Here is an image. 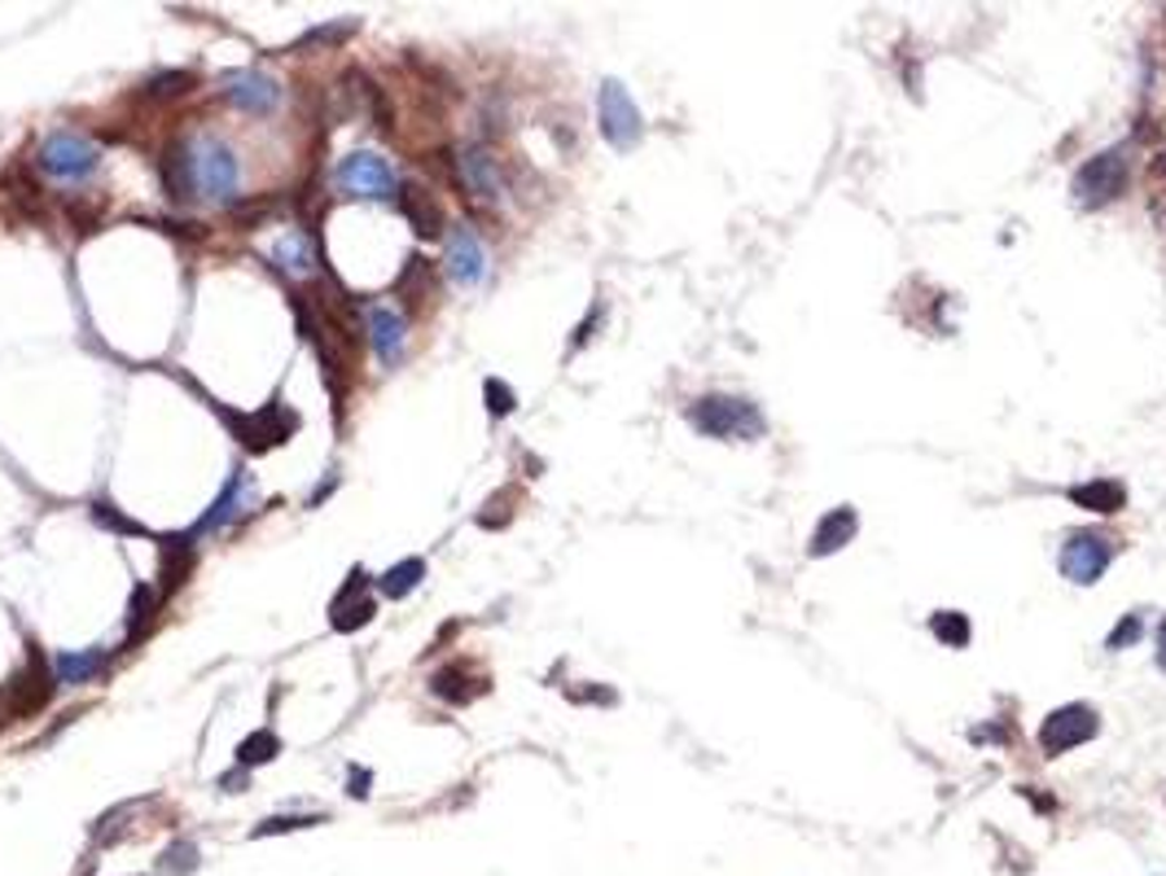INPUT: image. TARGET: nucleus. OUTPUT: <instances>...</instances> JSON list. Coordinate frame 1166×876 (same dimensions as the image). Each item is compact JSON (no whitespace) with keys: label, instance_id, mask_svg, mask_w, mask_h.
Returning a JSON list of instances; mask_svg holds the SVG:
<instances>
[{"label":"nucleus","instance_id":"obj_1","mask_svg":"<svg viewBox=\"0 0 1166 876\" xmlns=\"http://www.w3.org/2000/svg\"><path fill=\"white\" fill-rule=\"evenodd\" d=\"M689 425L702 439H724V443H746V439H763L768 421L750 399L737 395H702L689 408Z\"/></svg>","mask_w":1166,"mask_h":876},{"label":"nucleus","instance_id":"obj_2","mask_svg":"<svg viewBox=\"0 0 1166 876\" xmlns=\"http://www.w3.org/2000/svg\"><path fill=\"white\" fill-rule=\"evenodd\" d=\"M189 167H193V189L206 202H228L237 193V158L219 136H193Z\"/></svg>","mask_w":1166,"mask_h":876},{"label":"nucleus","instance_id":"obj_3","mask_svg":"<svg viewBox=\"0 0 1166 876\" xmlns=\"http://www.w3.org/2000/svg\"><path fill=\"white\" fill-rule=\"evenodd\" d=\"M1109 561H1114V539L1100 535V530H1074V535H1066L1061 556H1057L1061 574L1070 583H1079V588H1092V583H1100L1105 569H1109Z\"/></svg>","mask_w":1166,"mask_h":876},{"label":"nucleus","instance_id":"obj_4","mask_svg":"<svg viewBox=\"0 0 1166 876\" xmlns=\"http://www.w3.org/2000/svg\"><path fill=\"white\" fill-rule=\"evenodd\" d=\"M1096 732H1100L1096 710L1083 706V701H1070V706H1061V710H1052V715L1044 719V728H1039V749H1044L1048 758H1061V754L1087 745Z\"/></svg>","mask_w":1166,"mask_h":876},{"label":"nucleus","instance_id":"obj_5","mask_svg":"<svg viewBox=\"0 0 1166 876\" xmlns=\"http://www.w3.org/2000/svg\"><path fill=\"white\" fill-rule=\"evenodd\" d=\"M597 110H602V136L615 145V149H636L641 145V110L632 101V93L619 84V80H606L602 84V97H597Z\"/></svg>","mask_w":1166,"mask_h":876},{"label":"nucleus","instance_id":"obj_6","mask_svg":"<svg viewBox=\"0 0 1166 876\" xmlns=\"http://www.w3.org/2000/svg\"><path fill=\"white\" fill-rule=\"evenodd\" d=\"M1127 189V154L1122 149H1105L1096 158H1087L1074 171V197L1083 206H1105Z\"/></svg>","mask_w":1166,"mask_h":876},{"label":"nucleus","instance_id":"obj_7","mask_svg":"<svg viewBox=\"0 0 1166 876\" xmlns=\"http://www.w3.org/2000/svg\"><path fill=\"white\" fill-rule=\"evenodd\" d=\"M36 163L53 180H84L97 171V149L75 132H53V136H45Z\"/></svg>","mask_w":1166,"mask_h":876},{"label":"nucleus","instance_id":"obj_8","mask_svg":"<svg viewBox=\"0 0 1166 876\" xmlns=\"http://www.w3.org/2000/svg\"><path fill=\"white\" fill-rule=\"evenodd\" d=\"M338 184H343L347 193H356V197H373V202L395 197V189H400L391 163H386L382 154H373V149H356V154H347V158L338 163Z\"/></svg>","mask_w":1166,"mask_h":876},{"label":"nucleus","instance_id":"obj_9","mask_svg":"<svg viewBox=\"0 0 1166 876\" xmlns=\"http://www.w3.org/2000/svg\"><path fill=\"white\" fill-rule=\"evenodd\" d=\"M224 97L246 115H267L281 101V88L263 71H228L224 75Z\"/></svg>","mask_w":1166,"mask_h":876},{"label":"nucleus","instance_id":"obj_10","mask_svg":"<svg viewBox=\"0 0 1166 876\" xmlns=\"http://www.w3.org/2000/svg\"><path fill=\"white\" fill-rule=\"evenodd\" d=\"M365 325H369V343L378 351L382 364H395L404 356V343H408V325L404 316L391 308V303H369L365 308Z\"/></svg>","mask_w":1166,"mask_h":876},{"label":"nucleus","instance_id":"obj_11","mask_svg":"<svg viewBox=\"0 0 1166 876\" xmlns=\"http://www.w3.org/2000/svg\"><path fill=\"white\" fill-rule=\"evenodd\" d=\"M53 688H58L53 671L45 667L40 653H32V667L10 684V710L14 715H36V710H45V701L53 697Z\"/></svg>","mask_w":1166,"mask_h":876},{"label":"nucleus","instance_id":"obj_12","mask_svg":"<svg viewBox=\"0 0 1166 876\" xmlns=\"http://www.w3.org/2000/svg\"><path fill=\"white\" fill-rule=\"evenodd\" d=\"M448 272L461 285H478L487 276V254H483V245H478L469 224H456L452 237H448Z\"/></svg>","mask_w":1166,"mask_h":876},{"label":"nucleus","instance_id":"obj_13","mask_svg":"<svg viewBox=\"0 0 1166 876\" xmlns=\"http://www.w3.org/2000/svg\"><path fill=\"white\" fill-rule=\"evenodd\" d=\"M461 184H465L474 197H483V202H500L504 180H500L496 158H491L483 145H465V149H461Z\"/></svg>","mask_w":1166,"mask_h":876},{"label":"nucleus","instance_id":"obj_14","mask_svg":"<svg viewBox=\"0 0 1166 876\" xmlns=\"http://www.w3.org/2000/svg\"><path fill=\"white\" fill-rule=\"evenodd\" d=\"M855 530H859L855 508H850V504H837V508H829V513L816 521L807 552H811V556H833L837 548H846V543L855 539Z\"/></svg>","mask_w":1166,"mask_h":876},{"label":"nucleus","instance_id":"obj_15","mask_svg":"<svg viewBox=\"0 0 1166 876\" xmlns=\"http://www.w3.org/2000/svg\"><path fill=\"white\" fill-rule=\"evenodd\" d=\"M246 495H250V478L237 469V473L224 482V491L215 495V504H211V508L198 517V526H193V539H198V535H215V530H224V526H228V521L241 513V500H246Z\"/></svg>","mask_w":1166,"mask_h":876},{"label":"nucleus","instance_id":"obj_16","mask_svg":"<svg viewBox=\"0 0 1166 876\" xmlns=\"http://www.w3.org/2000/svg\"><path fill=\"white\" fill-rule=\"evenodd\" d=\"M1070 500L1087 513H1122L1127 508V487L1114 482V478H1092V482H1079L1070 487Z\"/></svg>","mask_w":1166,"mask_h":876},{"label":"nucleus","instance_id":"obj_17","mask_svg":"<svg viewBox=\"0 0 1166 876\" xmlns=\"http://www.w3.org/2000/svg\"><path fill=\"white\" fill-rule=\"evenodd\" d=\"M400 202H404V215H408L413 232H421V237H439L443 232V211L426 189H404Z\"/></svg>","mask_w":1166,"mask_h":876},{"label":"nucleus","instance_id":"obj_18","mask_svg":"<svg viewBox=\"0 0 1166 876\" xmlns=\"http://www.w3.org/2000/svg\"><path fill=\"white\" fill-rule=\"evenodd\" d=\"M102 667H106V649L62 653V658L53 662V680H58V684H67V688H75V684H88L93 675H102Z\"/></svg>","mask_w":1166,"mask_h":876},{"label":"nucleus","instance_id":"obj_19","mask_svg":"<svg viewBox=\"0 0 1166 876\" xmlns=\"http://www.w3.org/2000/svg\"><path fill=\"white\" fill-rule=\"evenodd\" d=\"M163 184H167V197L176 202H189L198 189H193V167H189V145H171L163 154Z\"/></svg>","mask_w":1166,"mask_h":876},{"label":"nucleus","instance_id":"obj_20","mask_svg":"<svg viewBox=\"0 0 1166 876\" xmlns=\"http://www.w3.org/2000/svg\"><path fill=\"white\" fill-rule=\"evenodd\" d=\"M167 543V561H163V592H176L180 583L193 574V535H176V539H163Z\"/></svg>","mask_w":1166,"mask_h":876},{"label":"nucleus","instance_id":"obj_21","mask_svg":"<svg viewBox=\"0 0 1166 876\" xmlns=\"http://www.w3.org/2000/svg\"><path fill=\"white\" fill-rule=\"evenodd\" d=\"M426 578V561L421 556H404V561H395L382 578H378V588H382V597L386 601H400V597H408L417 583Z\"/></svg>","mask_w":1166,"mask_h":876},{"label":"nucleus","instance_id":"obj_22","mask_svg":"<svg viewBox=\"0 0 1166 876\" xmlns=\"http://www.w3.org/2000/svg\"><path fill=\"white\" fill-rule=\"evenodd\" d=\"M930 632H935V640H939V645H948V649H965V645L974 640V627H969V619H965V614H956V610H939V614L930 619Z\"/></svg>","mask_w":1166,"mask_h":876},{"label":"nucleus","instance_id":"obj_23","mask_svg":"<svg viewBox=\"0 0 1166 876\" xmlns=\"http://www.w3.org/2000/svg\"><path fill=\"white\" fill-rule=\"evenodd\" d=\"M281 754V741L267 732V728H259V732H250L241 745H237V767H263V763H272Z\"/></svg>","mask_w":1166,"mask_h":876},{"label":"nucleus","instance_id":"obj_24","mask_svg":"<svg viewBox=\"0 0 1166 876\" xmlns=\"http://www.w3.org/2000/svg\"><path fill=\"white\" fill-rule=\"evenodd\" d=\"M272 259H276L281 267H289V272H312V241H308L304 232H289V237L276 241Z\"/></svg>","mask_w":1166,"mask_h":876},{"label":"nucleus","instance_id":"obj_25","mask_svg":"<svg viewBox=\"0 0 1166 876\" xmlns=\"http://www.w3.org/2000/svg\"><path fill=\"white\" fill-rule=\"evenodd\" d=\"M356 27H360V23H347V19L325 23V27H312V32L295 45V53H299V49H334V45H347V40L356 36Z\"/></svg>","mask_w":1166,"mask_h":876},{"label":"nucleus","instance_id":"obj_26","mask_svg":"<svg viewBox=\"0 0 1166 876\" xmlns=\"http://www.w3.org/2000/svg\"><path fill=\"white\" fill-rule=\"evenodd\" d=\"M154 610H158V597H154V588H150V583H136V588H132V601H128V627H132V632L150 627Z\"/></svg>","mask_w":1166,"mask_h":876},{"label":"nucleus","instance_id":"obj_27","mask_svg":"<svg viewBox=\"0 0 1166 876\" xmlns=\"http://www.w3.org/2000/svg\"><path fill=\"white\" fill-rule=\"evenodd\" d=\"M93 521H97V526H106V530H119V535H150L141 521L123 517V513H119L110 500H97V504H93Z\"/></svg>","mask_w":1166,"mask_h":876},{"label":"nucleus","instance_id":"obj_28","mask_svg":"<svg viewBox=\"0 0 1166 876\" xmlns=\"http://www.w3.org/2000/svg\"><path fill=\"white\" fill-rule=\"evenodd\" d=\"M373 614H378V605L369 597H360V601L334 610V632H360L365 623H373Z\"/></svg>","mask_w":1166,"mask_h":876},{"label":"nucleus","instance_id":"obj_29","mask_svg":"<svg viewBox=\"0 0 1166 876\" xmlns=\"http://www.w3.org/2000/svg\"><path fill=\"white\" fill-rule=\"evenodd\" d=\"M158 867H163L167 876H185V872H193V867H198V845H193V841H176V845H167L163 859H158Z\"/></svg>","mask_w":1166,"mask_h":876},{"label":"nucleus","instance_id":"obj_30","mask_svg":"<svg viewBox=\"0 0 1166 876\" xmlns=\"http://www.w3.org/2000/svg\"><path fill=\"white\" fill-rule=\"evenodd\" d=\"M325 815H272V819H263L259 828H254V837H272V832H295V828H312V824H321Z\"/></svg>","mask_w":1166,"mask_h":876},{"label":"nucleus","instance_id":"obj_31","mask_svg":"<svg viewBox=\"0 0 1166 876\" xmlns=\"http://www.w3.org/2000/svg\"><path fill=\"white\" fill-rule=\"evenodd\" d=\"M483 399H487V412H491V417H509L513 404H517L513 391H509L500 377H487V382H483Z\"/></svg>","mask_w":1166,"mask_h":876},{"label":"nucleus","instance_id":"obj_32","mask_svg":"<svg viewBox=\"0 0 1166 876\" xmlns=\"http://www.w3.org/2000/svg\"><path fill=\"white\" fill-rule=\"evenodd\" d=\"M1140 632H1144V623H1140V614H1122V623L1109 632V640H1105V649L1109 653H1122L1127 645H1135L1140 640Z\"/></svg>","mask_w":1166,"mask_h":876},{"label":"nucleus","instance_id":"obj_33","mask_svg":"<svg viewBox=\"0 0 1166 876\" xmlns=\"http://www.w3.org/2000/svg\"><path fill=\"white\" fill-rule=\"evenodd\" d=\"M189 88H193V75H189V71L150 80V97H180V93H189Z\"/></svg>","mask_w":1166,"mask_h":876},{"label":"nucleus","instance_id":"obj_34","mask_svg":"<svg viewBox=\"0 0 1166 876\" xmlns=\"http://www.w3.org/2000/svg\"><path fill=\"white\" fill-rule=\"evenodd\" d=\"M219 784H224V789H228V793H237V784H241V789H246V767H241V771H228V776H224V780H219Z\"/></svg>","mask_w":1166,"mask_h":876},{"label":"nucleus","instance_id":"obj_35","mask_svg":"<svg viewBox=\"0 0 1166 876\" xmlns=\"http://www.w3.org/2000/svg\"><path fill=\"white\" fill-rule=\"evenodd\" d=\"M1157 667L1166 671V619H1162V627H1157Z\"/></svg>","mask_w":1166,"mask_h":876},{"label":"nucleus","instance_id":"obj_36","mask_svg":"<svg viewBox=\"0 0 1166 876\" xmlns=\"http://www.w3.org/2000/svg\"><path fill=\"white\" fill-rule=\"evenodd\" d=\"M365 784H369V771H356V776H352V793H356V797H365V793H369Z\"/></svg>","mask_w":1166,"mask_h":876}]
</instances>
